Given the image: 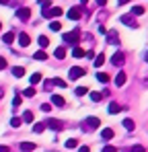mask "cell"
<instances>
[{
  "instance_id": "1",
  "label": "cell",
  "mask_w": 148,
  "mask_h": 152,
  "mask_svg": "<svg viewBox=\"0 0 148 152\" xmlns=\"http://www.w3.org/2000/svg\"><path fill=\"white\" fill-rule=\"evenodd\" d=\"M62 39H64L66 43L74 45V48H78L76 43H78V39H80V31H78V29H74L72 33H64V35H62Z\"/></svg>"
},
{
  "instance_id": "2",
  "label": "cell",
  "mask_w": 148,
  "mask_h": 152,
  "mask_svg": "<svg viewBox=\"0 0 148 152\" xmlns=\"http://www.w3.org/2000/svg\"><path fill=\"white\" fill-rule=\"evenodd\" d=\"M101 126V121H99L97 117H86L84 121H82V129L84 132H89V129H97Z\"/></svg>"
},
{
  "instance_id": "3",
  "label": "cell",
  "mask_w": 148,
  "mask_h": 152,
  "mask_svg": "<svg viewBox=\"0 0 148 152\" xmlns=\"http://www.w3.org/2000/svg\"><path fill=\"white\" fill-rule=\"evenodd\" d=\"M62 12H64V10H62L60 6H51V10H49V8H43V12H41V15H43L45 19H51V17H60Z\"/></svg>"
},
{
  "instance_id": "4",
  "label": "cell",
  "mask_w": 148,
  "mask_h": 152,
  "mask_svg": "<svg viewBox=\"0 0 148 152\" xmlns=\"http://www.w3.org/2000/svg\"><path fill=\"white\" fill-rule=\"evenodd\" d=\"M119 23H123V25H127V27H138V23H136V19H134V15H122L119 17Z\"/></svg>"
},
{
  "instance_id": "5",
  "label": "cell",
  "mask_w": 148,
  "mask_h": 152,
  "mask_svg": "<svg viewBox=\"0 0 148 152\" xmlns=\"http://www.w3.org/2000/svg\"><path fill=\"white\" fill-rule=\"evenodd\" d=\"M43 124H45V127H51V129H58V132H60V129H64V124H62L60 119H45Z\"/></svg>"
},
{
  "instance_id": "6",
  "label": "cell",
  "mask_w": 148,
  "mask_h": 152,
  "mask_svg": "<svg viewBox=\"0 0 148 152\" xmlns=\"http://www.w3.org/2000/svg\"><path fill=\"white\" fill-rule=\"evenodd\" d=\"M123 62H125V56H123L122 51H115V53L111 56V64H113V66H123Z\"/></svg>"
},
{
  "instance_id": "7",
  "label": "cell",
  "mask_w": 148,
  "mask_h": 152,
  "mask_svg": "<svg viewBox=\"0 0 148 152\" xmlns=\"http://www.w3.org/2000/svg\"><path fill=\"white\" fill-rule=\"evenodd\" d=\"M107 43H111V45H117V43H119V35H117L115 29L107 31Z\"/></svg>"
},
{
  "instance_id": "8",
  "label": "cell",
  "mask_w": 148,
  "mask_h": 152,
  "mask_svg": "<svg viewBox=\"0 0 148 152\" xmlns=\"http://www.w3.org/2000/svg\"><path fill=\"white\" fill-rule=\"evenodd\" d=\"M82 74H84V68H76L74 66V68H70V72H68V78L70 80H76V78H80Z\"/></svg>"
},
{
  "instance_id": "9",
  "label": "cell",
  "mask_w": 148,
  "mask_h": 152,
  "mask_svg": "<svg viewBox=\"0 0 148 152\" xmlns=\"http://www.w3.org/2000/svg\"><path fill=\"white\" fill-rule=\"evenodd\" d=\"M80 17H82V10H80L78 6H74V8L68 10V19H70V21H78Z\"/></svg>"
},
{
  "instance_id": "10",
  "label": "cell",
  "mask_w": 148,
  "mask_h": 152,
  "mask_svg": "<svg viewBox=\"0 0 148 152\" xmlns=\"http://www.w3.org/2000/svg\"><path fill=\"white\" fill-rule=\"evenodd\" d=\"M17 17H19V19H21V21H29V19H31V8H19V10H17Z\"/></svg>"
},
{
  "instance_id": "11",
  "label": "cell",
  "mask_w": 148,
  "mask_h": 152,
  "mask_svg": "<svg viewBox=\"0 0 148 152\" xmlns=\"http://www.w3.org/2000/svg\"><path fill=\"white\" fill-rule=\"evenodd\" d=\"M51 105H56V107H64L66 101H64V97H60V95H51Z\"/></svg>"
},
{
  "instance_id": "12",
  "label": "cell",
  "mask_w": 148,
  "mask_h": 152,
  "mask_svg": "<svg viewBox=\"0 0 148 152\" xmlns=\"http://www.w3.org/2000/svg\"><path fill=\"white\" fill-rule=\"evenodd\" d=\"M19 43H21V48H27V45L31 43V39H29L27 33H19Z\"/></svg>"
},
{
  "instance_id": "13",
  "label": "cell",
  "mask_w": 148,
  "mask_h": 152,
  "mask_svg": "<svg viewBox=\"0 0 148 152\" xmlns=\"http://www.w3.org/2000/svg\"><path fill=\"white\" fill-rule=\"evenodd\" d=\"M101 138H103V140H111V138H113V129H111V127L101 129Z\"/></svg>"
},
{
  "instance_id": "14",
  "label": "cell",
  "mask_w": 148,
  "mask_h": 152,
  "mask_svg": "<svg viewBox=\"0 0 148 152\" xmlns=\"http://www.w3.org/2000/svg\"><path fill=\"white\" fill-rule=\"evenodd\" d=\"M122 109H123V107H119L117 103H109V109H107V111H109L111 115H115V113H119Z\"/></svg>"
},
{
  "instance_id": "15",
  "label": "cell",
  "mask_w": 148,
  "mask_h": 152,
  "mask_svg": "<svg viewBox=\"0 0 148 152\" xmlns=\"http://www.w3.org/2000/svg\"><path fill=\"white\" fill-rule=\"evenodd\" d=\"M21 150H23V152L35 150V144H33V142H21Z\"/></svg>"
},
{
  "instance_id": "16",
  "label": "cell",
  "mask_w": 148,
  "mask_h": 152,
  "mask_svg": "<svg viewBox=\"0 0 148 152\" xmlns=\"http://www.w3.org/2000/svg\"><path fill=\"white\" fill-rule=\"evenodd\" d=\"M123 127H125L127 132H132V129L136 127V124H134V119H130V117H125V119H123Z\"/></svg>"
},
{
  "instance_id": "17",
  "label": "cell",
  "mask_w": 148,
  "mask_h": 152,
  "mask_svg": "<svg viewBox=\"0 0 148 152\" xmlns=\"http://www.w3.org/2000/svg\"><path fill=\"white\" fill-rule=\"evenodd\" d=\"M2 41H4L6 45H10V43L15 41V33H4V35H2Z\"/></svg>"
},
{
  "instance_id": "18",
  "label": "cell",
  "mask_w": 148,
  "mask_h": 152,
  "mask_svg": "<svg viewBox=\"0 0 148 152\" xmlns=\"http://www.w3.org/2000/svg\"><path fill=\"white\" fill-rule=\"evenodd\" d=\"M115 84L117 86H123L125 84V72H119V74L115 76Z\"/></svg>"
},
{
  "instance_id": "19",
  "label": "cell",
  "mask_w": 148,
  "mask_h": 152,
  "mask_svg": "<svg viewBox=\"0 0 148 152\" xmlns=\"http://www.w3.org/2000/svg\"><path fill=\"white\" fill-rule=\"evenodd\" d=\"M72 58H78V60L84 58V50H82V48H74L72 50Z\"/></svg>"
},
{
  "instance_id": "20",
  "label": "cell",
  "mask_w": 148,
  "mask_h": 152,
  "mask_svg": "<svg viewBox=\"0 0 148 152\" xmlns=\"http://www.w3.org/2000/svg\"><path fill=\"white\" fill-rule=\"evenodd\" d=\"M29 80H31V84L35 86V84H39V82H41V74H39V72H35V74H31Z\"/></svg>"
},
{
  "instance_id": "21",
  "label": "cell",
  "mask_w": 148,
  "mask_h": 152,
  "mask_svg": "<svg viewBox=\"0 0 148 152\" xmlns=\"http://www.w3.org/2000/svg\"><path fill=\"white\" fill-rule=\"evenodd\" d=\"M12 74L17 76V78H21V76L25 74V68L23 66H15V68H12Z\"/></svg>"
},
{
  "instance_id": "22",
  "label": "cell",
  "mask_w": 148,
  "mask_h": 152,
  "mask_svg": "<svg viewBox=\"0 0 148 152\" xmlns=\"http://www.w3.org/2000/svg\"><path fill=\"white\" fill-rule=\"evenodd\" d=\"M35 60H39V62H43V60H48V53L41 50V51H35V56H33Z\"/></svg>"
},
{
  "instance_id": "23",
  "label": "cell",
  "mask_w": 148,
  "mask_h": 152,
  "mask_svg": "<svg viewBox=\"0 0 148 152\" xmlns=\"http://www.w3.org/2000/svg\"><path fill=\"white\" fill-rule=\"evenodd\" d=\"M37 43H39V48H48V45H49V39L45 37V35H41V37L37 39Z\"/></svg>"
},
{
  "instance_id": "24",
  "label": "cell",
  "mask_w": 148,
  "mask_h": 152,
  "mask_svg": "<svg viewBox=\"0 0 148 152\" xmlns=\"http://www.w3.org/2000/svg\"><path fill=\"white\" fill-rule=\"evenodd\" d=\"M21 103H23V97H21V95H15V99H12V107H15V109H19V107H21Z\"/></svg>"
},
{
  "instance_id": "25",
  "label": "cell",
  "mask_w": 148,
  "mask_h": 152,
  "mask_svg": "<svg viewBox=\"0 0 148 152\" xmlns=\"http://www.w3.org/2000/svg\"><path fill=\"white\" fill-rule=\"evenodd\" d=\"M21 119H23V121H27V124H31V121H33V113H31V111H25Z\"/></svg>"
},
{
  "instance_id": "26",
  "label": "cell",
  "mask_w": 148,
  "mask_h": 152,
  "mask_svg": "<svg viewBox=\"0 0 148 152\" xmlns=\"http://www.w3.org/2000/svg\"><path fill=\"white\" fill-rule=\"evenodd\" d=\"M103 62H105V56H103V53H99L97 58H95V66L101 68V66H103Z\"/></svg>"
},
{
  "instance_id": "27",
  "label": "cell",
  "mask_w": 148,
  "mask_h": 152,
  "mask_svg": "<svg viewBox=\"0 0 148 152\" xmlns=\"http://www.w3.org/2000/svg\"><path fill=\"white\" fill-rule=\"evenodd\" d=\"M51 82H53V86H60V88H64V86H66V80H62V78H53Z\"/></svg>"
},
{
  "instance_id": "28",
  "label": "cell",
  "mask_w": 148,
  "mask_h": 152,
  "mask_svg": "<svg viewBox=\"0 0 148 152\" xmlns=\"http://www.w3.org/2000/svg\"><path fill=\"white\" fill-rule=\"evenodd\" d=\"M74 93H76V97H82V95H86V93H89V88H86V86H78Z\"/></svg>"
},
{
  "instance_id": "29",
  "label": "cell",
  "mask_w": 148,
  "mask_h": 152,
  "mask_svg": "<svg viewBox=\"0 0 148 152\" xmlns=\"http://www.w3.org/2000/svg\"><path fill=\"white\" fill-rule=\"evenodd\" d=\"M53 56H56V58H60V60H62V58H64V56H66V50H64V48H58V50L53 51Z\"/></svg>"
},
{
  "instance_id": "30",
  "label": "cell",
  "mask_w": 148,
  "mask_h": 152,
  "mask_svg": "<svg viewBox=\"0 0 148 152\" xmlns=\"http://www.w3.org/2000/svg\"><path fill=\"white\" fill-rule=\"evenodd\" d=\"M49 29H51V31H60V29H62L60 21H51V23H49Z\"/></svg>"
},
{
  "instance_id": "31",
  "label": "cell",
  "mask_w": 148,
  "mask_h": 152,
  "mask_svg": "<svg viewBox=\"0 0 148 152\" xmlns=\"http://www.w3.org/2000/svg\"><path fill=\"white\" fill-rule=\"evenodd\" d=\"M43 129H45V124H35V126H33V132H35V134H41Z\"/></svg>"
},
{
  "instance_id": "32",
  "label": "cell",
  "mask_w": 148,
  "mask_h": 152,
  "mask_svg": "<svg viewBox=\"0 0 148 152\" xmlns=\"http://www.w3.org/2000/svg\"><path fill=\"white\" fill-rule=\"evenodd\" d=\"M97 80H99V82H103V84H107V82H109V76L101 72V74H97Z\"/></svg>"
},
{
  "instance_id": "33",
  "label": "cell",
  "mask_w": 148,
  "mask_h": 152,
  "mask_svg": "<svg viewBox=\"0 0 148 152\" xmlns=\"http://www.w3.org/2000/svg\"><path fill=\"white\" fill-rule=\"evenodd\" d=\"M78 146V142L74 140V138H70V140H66V148H76Z\"/></svg>"
},
{
  "instance_id": "34",
  "label": "cell",
  "mask_w": 148,
  "mask_h": 152,
  "mask_svg": "<svg viewBox=\"0 0 148 152\" xmlns=\"http://www.w3.org/2000/svg\"><path fill=\"white\" fill-rule=\"evenodd\" d=\"M132 15H144V6H134L132 8Z\"/></svg>"
},
{
  "instance_id": "35",
  "label": "cell",
  "mask_w": 148,
  "mask_h": 152,
  "mask_svg": "<svg viewBox=\"0 0 148 152\" xmlns=\"http://www.w3.org/2000/svg\"><path fill=\"white\" fill-rule=\"evenodd\" d=\"M23 95H25V97H33V95H35V88H33V86L25 88V91H23Z\"/></svg>"
},
{
  "instance_id": "36",
  "label": "cell",
  "mask_w": 148,
  "mask_h": 152,
  "mask_svg": "<svg viewBox=\"0 0 148 152\" xmlns=\"http://www.w3.org/2000/svg\"><path fill=\"white\" fill-rule=\"evenodd\" d=\"M21 121H23L21 117H12V119H10V126H12V127H19V126H21Z\"/></svg>"
},
{
  "instance_id": "37",
  "label": "cell",
  "mask_w": 148,
  "mask_h": 152,
  "mask_svg": "<svg viewBox=\"0 0 148 152\" xmlns=\"http://www.w3.org/2000/svg\"><path fill=\"white\" fill-rule=\"evenodd\" d=\"M101 99H103V95H101V93H91V101H101Z\"/></svg>"
},
{
  "instance_id": "38",
  "label": "cell",
  "mask_w": 148,
  "mask_h": 152,
  "mask_svg": "<svg viewBox=\"0 0 148 152\" xmlns=\"http://www.w3.org/2000/svg\"><path fill=\"white\" fill-rule=\"evenodd\" d=\"M103 152H117V148H115V146H109V144H107V146L103 148Z\"/></svg>"
},
{
  "instance_id": "39",
  "label": "cell",
  "mask_w": 148,
  "mask_h": 152,
  "mask_svg": "<svg viewBox=\"0 0 148 152\" xmlns=\"http://www.w3.org/2000/svg\"><path fill=\"white\" fill-rule=\"evenodd\" d=\"M41 111H45V113L51 111V105H49V103H43V105H41Z\"/></svg>"
},
{
  "instance_id": "40",
  "label": "cell",
  "mask_w": 148,
  "mask_h": 152,
  "mask_svg": "<svg viewBox=\"0 0 148 152\" xmlns=\"http://www.w3.org/2000/svg\"><path fill=\"white\" fill-rule=\"evenodd\" d=\"M51 86H53V82H51V80H45V82H43V88H45V91H49Z\"/></svg>"
},
{
  "instance_id": "41",
  "label": "cell",
  "mask_w": 148,
  "mask_h": 152,
  "mask_svg": "<svg viewBox=\"0 0 148 152\" xmlns=\"http://www.w3.org/2000/svg\"><path fill=\"white\" fill-rule=\"evenodd\" d=\"M130 152H146V150H144L142 146H132V150H130Z\"/></svg>"
},
{
  "instance_id": "42",
  "label": "cell",
  "mask_w": 148,
  "mask_h": 152,
  "mask_svg": "<svg viewBox=\"0 0 148 152\" xmlns=\"http://www.w3.org/2000/svg\"><path fill=\"white\" fill-rule=\"evenodd\" d=\"M4 68H6V60H4V58H0V70H4Z\"/></svg>"
},
{
  "instance_id": "43",
  "label": "cell",
  "mask_w": 148,
  "mask_h": 152,
  "mask_svg": "<svg viewBox=\"0 0 148 152\" xmlns=\"http://www.w3.org/2000/svg\"><path fill=\"white\" fill-rule=\"evenodd\" d=\"M37 2H39V4H41V6H49V4H51V2H49V0H37Z\"/></svg>"
},
{
  "instance_id": "44",
  "label": "cell",
  "mask_w": 148,
  "mask_h": 152,
  "mask_svg": "<svg viewBox=\"0 0 148 152\" xmlns=\"http://www.w3.org/2000/svg\"><path fill=\"white\" fill-rule=\"evenodd\" d=\"M99 33H103V35H107V29H105L103 25H99Z\"/></svg>"
},
{
  "instance_id": "45",
  "label": "cell",
  "mask_w": 148,
  "mask_h": 152,
  "mask_svg": "<svg viewBox=\"0 0 148 152\" xmlns=\"http://www.w3.org/2000/svg\"><path fill=\"white\" fill-rule=\"evenodd\" d=\"M78 152H91V150H89V146H80V148H78Z\"/></svg>"
},
{
  "instance_id": "46",
  "label": "cell",
  "mask_w": 148,
  "mask_h": 152,
  "mask_svg": "<svg viewBox=\"0 0 148 152\" xmlns=\"http://www.w3.org/2000/svg\"><path fill=\"white\" fill-rule=\"evenodd\" d=\"M97 4H99V6H105V4H107V0H97Z\"/></svg>"
},
{
  "instance_id": "47",
  "label": "cell",
  "mask_w": 148,
  "mask_h": 152,
  "mask_svg": "<svg viewBox=\"0 0 148 152\" xmlns=\"http://www.w3.org/2000/svg\"><path fill=\"white\" fill-rule=\"evenodd\" d=\"M127 2H130V0H117V4H119V6H123V4H127Z\"/></svg>"
},
{
  "instance_id": "48",
  "label": "cell",
  "mask_w": 148,
  "mask_h": 152,
  "mask_svg": "<svg viewBox=\"0 0 148 152\" xmlns=\"http://www.w3.org/2000/svg\"><path fill=\"white\" fill-rule=\"evenodd\" d=\"M0 152H10V150H8V146H0Z\"/></svg>"
},
{
  "instance_id": "49",
  "label": "cell",
  "mask_w": 148,
  "mask_h": 152,
  "mask_svg": "<svg viewBox=\"0 0 148 152\" xmlns=\"http://www.w3.org/2000/svg\"><path fill=\"white\" fill-rule=\"evenodd\" d=\"M2 97H4V91H2V88H0V99H2Z\"/></svg>"
},
{
  "instance_id": "50",
  "label": "cell",
  "mask_w": 148,
  "mask_h": 152,
  "mask_svg": "<svg viewBox=\"0 0 148 152\" xmlns=\"http://www.w3.org/2000/svg\"><path fill=\"white\" fill-rule=\"evenodd\" d=\"M6 2H8V0H0V4H6Z\"/></svg>"
},
{
  "instance_id": "51",
  "label": "cell",
  "mask_w": 148,
  "mask_h": 152,
  "mask_svg": "<svg viewBox=\"0 0 148 152\" xmlns=\"http://www.w3.org/2000/svg\"><path fill=\"white\" fill-rule=\"evenodd\" d=\"M80 2H82V4H86V2H89V0H80Z\"/></svg>"
},
{
  "instance_id": "52",
  "label": "cell",
  "mask_w": 148,
  "mask_h": 152,
  "mask_svg": "<svg viewBox=\"0 0 148 152\" xmlns=\"http://www.w3.org/2000/svg\"><path fill=\"white\" fill-rule=\"evenodd\" d=\"M146 62H148V51H146Z\"/></svg>"
},
{
  "instance_id": "53",
  "label": "cell",
  "mask_w": 148,
  "mask_h": 152,
  "mask_svg": "<svg viewBox=\"0 0 148 152\" xmlns=\"http://www.w3.org/2000/svg\"><path fill=\"white\" fill-rule=\"evenodd\" d=\"M0 29H2V25H0Z\"/></svg>"
}]
</instances>
